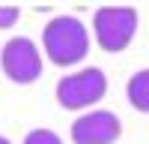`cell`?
I'll return each instance as SVG.
<instances>
[{
  "mask_svg": "<svg viewBox=\"0 0 149 144\" xmlns=\"http://www.w3.org/2000/svg\"><path fill=\"white\" fill-rule=\"evenodd\" d=\"M0 144H9V141H6V138H3V135H0Z\"/></svg>",
  "mask_w": 149,
  "mask_h": 144,
  "instance_id": "obj_9",
  "label": "cell"
},
{
  "mask_svg": "<svg viewBox=\"0 0 149 144\" xmlns=\"http://www.w3.org/2000/svg\"><path fill=\"white\" fill-rule=\"evenodd\" d=\"M122 135V123L113 111H90L72 123L74 144H113Z\"/></svg>",
  "mask_w": 149,
  "mask_h": 144,
  "instance_id": "obj_5",
  "label": "cell"
},
{
  "mask_svg": "<svg viewBox=\"0 0 149 144\" xmlns=\"http://www.w3.org/2000/svg\"><path fill=\"white\" fill-rule=\"evenodd\" d=\"M42 45H45V54L51 57V63L74 66L90 51V33L74 15H57L42 30Z\"/></svg>",
  "mask_w": 149,
  "mask_h": 144,
  "instance_id": "obj_1",
  "label": "cell"
},
{
  "mask_svg": "<svg viewBox=\"0 0 149 144\" xmlns=\"http://www.w3.org/2000/svg\"><path fill=\"white\" fill-rule=\"evenodd\" d=\"M93 30H95V42L104 51L116 54L122 48H128L134 33H137V9L134 6H102L93 15Z\"/></svg>",
  "mask_w": 149,
  "mask_h": 144,
  "instance_id": "obj_2",
  "label": "cell"
},
{
  "mask_svg": "<svg viewBox=\"0 0 149 144\" xmlns=\"http://www.w3.org/2000/svg\"><path fill=\"white\" fill-rule=\"evenodd\" d=\"M24 144H63V141H60V135L51 132V129H33V132H27Z\"/></svg>",
  "mask_w": 149,
  "mask_h": 144,
  "instance_id": "obj_7",
  "label": "cell"
},
{
  "mask_svg": "<svg viewBox=\"0 0 149 144\" xmlns=\"http://www.w3.org/2000/svg\"><path fill=\"white\" fill-rule=\"evenodd\" d=\"M18 18H21V9H18V6H0V30L12 27Z\"/></svg>",
  "mask_w": 149,
  "mask_h": 144,
  "instance_id": "obj_8",
  "label": "cell"
},
{
  "mask_svg": "<svg viewBox=\"0 0 149 144\" xmlns=\"http://www.w3.org/2000/svg\"><path fill=\"white\" fill-rule=\"evenodd\" d=\"M107 90V78L104 72L98 66H90V69H81L74 72V75H66L57 81V102L63 108H72V111H78V108H86L98 102Z\"/></svg>",
  "mask_w": 149,
  "mask_h": 144,
  "instance_id": "obj_3",
  "label": "cell"
},
{
  "mask_svg": "<svg viewBox=\"0 0 149 144\" xmlns=\"http://www.w3.org/2000/svg\"><path fill=\"white\" fill-rule=\"evenodd\" d=\"M0 66H3L6 78L15 84H33L42 75V54L33 39L27 36H15L3 45L0 51Z\"/></svg>",
  "mask_w": 149,
  "mask_h": 144,
  "instance_id": "obj_4",
  "label": "cell"
},
{
  "mask_svg": "<svg viewBox=\"0 0 149 144\" xmlns=\"http://www.w3.org/2000/svg\"><path fill=\"white\" fill-rule=\"evenodd\" d=\"M125 96H128V105L137 108V111L149 114V69L134 72L125 84Z\"/></svg>",
  "mask_w": 149,
  "mask_h": 144,
  "instance_id": "obj_6",
  "label": "cell"
}]
</instances>
